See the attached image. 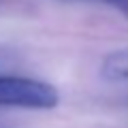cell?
Returning a JSON list of instances; mask_svg holds the SVG:
<instances>
[{
	"mask_svg": "<svg viewBox=\"0 0 128 128\" xmlns=\"http://www.w3.org/2000/svg\"><path fill=\"white\" fill-rule=\"evenodd\" d=\"M100 2H105V4L118 9L122 15H126V17H128V0H100Z\"/></svg>",
	"mask_w": 128,
	"mask_h": 128,
	"instance_id": "3",
	"label": "cell"
},
{
	"mask_svg": "<svg viewBox=\"0 0 128 128\" xmlns=\"http://www.w3.org/2000/svg\"><path fill=\"white\" fill-rule=\"evenodd\" d=\"M15 60V54L11 49H4V47H0V68L2 66H6V64H11Z\"/></svg>",
	"mask_w": 128,
	"mask_h": 128,
	"instance_id": "4",
	"label": "cell"
},
{
	"mask_svg": "<svg viewBox=\"0 0 128 128\" xmlns=\"http://www.w3.org/2000/svg\"><path fill=\"white\" fill-rule=\"evenodd\" d=\"M100 73L109 81H128V49L109 54L102 62Z\"/></svg>",
	"mask_w": 128,
	"mask_h": 128,
	"instance_id": "2",
	"label": "cell"
},
{
	"mask_svg": "<svg viewBox=\"0 0 128 128\" xmlns=\"http://www.w3.org/2000/svg\"><path fill=\"white\" fill-rule=\"evenodd\" d=\"M60 102V94L54 86L32 77L0 75V107L17 109H54Z\"/></svg>",
	"mask_w": 128,
	"mask_h": 128,
	"instance_id": "1",
	"label": "cell"
}]
</instances>
